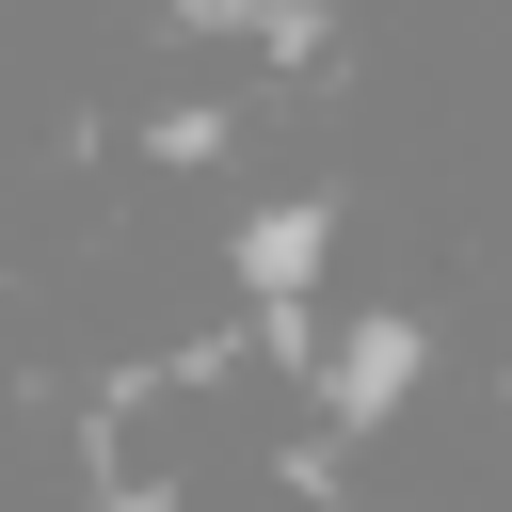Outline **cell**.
<instances>
[{"label": "cell", "instance_id": "1", "mask_svg": "<svg viewBox=\"0 0 512 512\" xmlns=\"http://www.w3.org/2000/svg\"><path fill=\"white\" fill-rule=\"evenodd\" d=\"M192 16H256V0H192Z\"/></svg>", "mask_w": 512, "mask_h": 512}]
</instances>
